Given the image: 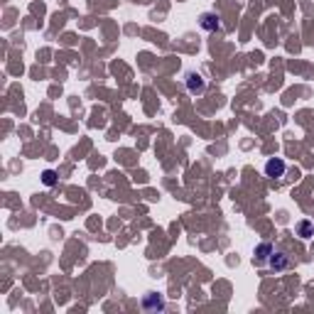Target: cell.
Segmentation results:
<instances>
[{
	"instance_id": "1",
	"label": "cell",
	"mask_w": 314,
	"mask_h": 314,
	"mask_svg": "<svg viewBox=\"0 0 314 314\" xmlns=\"http://www.w3.org/2000/svg\"><path fill=\"white\" fill-rule=\"evenodd\" d=\"M253 265H258V268H270V270L280 273V270H285V268L290 265V258H287L283 251H278L275 246H270V243H260V246L256 248Z\"/></svg>"
},
{
	"instance_id": "2",
	"label": "cell",
	"mask_w": 314,
	"mask_h": 314,
	"mask_svg": "<svg viewBox=\"0 0 314 314\" xmlns=\"http://www.w3.org/2000/svg\"><path fill=\"white\" fill-rule=\"evenodd\" d=\"M143 310L145 312H162L165 310V300L160 295H155V292H147L143 297Z\"/></svg>"
},
{
	"instance_id": "3",
	"label": "cell",
	"mask_w": 314,
	"mask_h": 314,
	"mask_svg": "<svg viewBox=\"0 0 314 314\" xmlns=\"http://www.w3.org/2000/svg\"><path fill=\"white\" fill-rule=\"evenodd\" d=\"M285 170H287V165H285L280 157H273V160H268V162H265V174H268L270 179L283 177V174H285Z\"/></svg>"
},
{
	"instance_id": "4",
	"label": "cell",
	"mask_w": 314,
	"mask_h": 314,
	"mask_svg": "<svg viewBox=\"0 0 314 314\" xmlns=\"http://www.w3.org/2000/svg\"><path fill=\"white\" fill-rule=\"evenodd\" d=\"M199 22H201V27H204V29H209V32L221 29V17H219L216 12H204V15L199 17Z\"/></svg>"
},
{
	"instance_id": "5",
	"label": "cell",
	"mask_w": 314,
	"mask_h": 314,
	"mask_svg": "<svg viewBox=\"0 0 314 314\" xmlns=\"http://www.w3.org/2000/svg\"><path fill=\"white\" fill-rule=\"evenodd\" d=\"M187 88H189L192 93H201V91L206 88V84H204V79H201L199 74H187Z\"/></svg>"
},
{
	"instance_id": "6",
	"label": "cell",
	"mask_w": 314,
	"mask_h": 314,
	"mask_svg": "<svg viewBox=\"0 0 314 314\" xmlns=\"http://www.w3.org/2000/svg\"><path fill=\"white\" fill-rule=\"evenodd\" d=\"M297 236H300V238H312L314 236L312 221H300V224H297Z\"/></svg>"
},
{
	"instance_id": "7",
	"label": "cell",
	"mask_w": 314,
	"mask_h": 314,
	"mask_svg": "<svg viewBox=\"0 0 314 314\" xmlns=\"http://www.w3.org/2000/svg\"><path fill=\"white\" fill-rule=\"evenodd\" d=\"M42 182H44L47 187H54V184H57V174H54L52 170H47V172L42 174Z\"/></svg>"
}]
</instances>
